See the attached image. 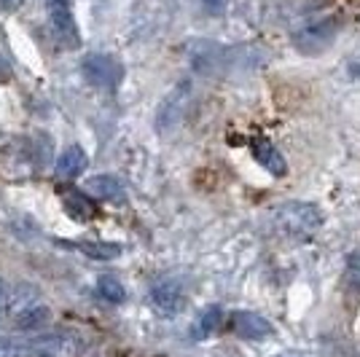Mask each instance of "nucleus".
Segmentation results:
<instances>
[{"label": "nucleus", "instance_id": "obj_7", "mask_svg": "<svg viewBox=\"0 0 360 357\" xmlns=\"http://www.w3.org/2000/svg\"><path fill=\"white\" fill-rule=\"evenodd\" d=\"M188 94H191V86H188V81H183L162 100L159 113H156V129L159 132H169L172 126H178L180 119H183V110H186V103H188Z\"/></svg>", "mask_w": 360, "mask_h": 357}, {"label": "nucleus", "instance_id": "obj_1", "mask_svg": "<svg viewBox=\"0 0 360 357\" xmlns=\"http://www.w3.org/2000/svg\"><path fill=\"white\" fill-rule=\"evenodd\" d=\"M274 226L290 239H309L320 231L323 212L312 202H285L274 209Z\"/></svg>", "mask_w": 360, "mask_h": 357}, {"label": "nucleus", "instance_id": "obj_4", "mask_svg": "<svg viewBox=\"0 0 360 357\" xmlns=\"http://www.w3.org/2000/svg\"><path fill=\"white\" fill-rule=\"evenodd\" d=\"M62 346V336H35L27 342L0 339V357H57Z\"/></svg>", "mask_w": 360, "mask_h": 357}, {"label": "nucleus", "instance_id": "obj_3", "mask_svg": "<svg viewBox=\"0 0 360 357\" xmlns=\"http://www.w3.org/2000/svg\"><path fill=\"white\" fill-rule=\"evenodd\" d=\"M84 75H86V81L91 86L113 91L119 89V84L124 81V67L110 54H89L84 60Z\"/></svg>", "mask_w": 360, "mask_h": 357}, {"label": "nucleus", "instance_id": "obj_10", "mask_svg": "<svg viewBox=\"0 0 360 357\" xmlns=\"http://www.w3.org/2000/svg\"><path fill=\"white\" fill-rule=\"evenodd\" d=\"M41 304V290L30 283H19L14 290H8V301H6V314L14 320L19 314H25L27 309Z\"/></svg>", "mask_w": 360, "mask_h": 357}, {"label": "nucleus", "instance_id": "obj_14", "mask_svg": "<svg viewBox=\"0 0 360 357\" xmlns=\"http://www.w3.org/2000/svg\"><path fill=\"white\" fill-rule=\"evenodd\" d=\"M221 325H224V309H221V306H207V309L194 320L191 336H194V339H207V336H212Z\"/></svg>", "mask_w": 360, "mask_h": 357}, {"label": "nucleus", "instance_id": "obj_20", "mask_svg": "<svg viewBox=\"0 0 360 357\" xmlns=\"http://www.w3.org/2000/svg\"><path fill=\"white\" fill-rule=\"evenodd\" d=\"M22 3H25V0H0V8H3V11H16Z\"/></svg>", "mask_w": 360, "mask_h": 357}, {"label": "nucleus", "instance_id": "obj_6", "mask_svg": "<svg viewBox=\"0 0 360 357\" xmlns=\"http://www.w3.org/2000/svg\"><path fill=\"white\" fill-rule=\"evenodd\" d=\"M339 30L336 19H320L315 25H307L293 35V44L299 46L304 54H320L323 48H328L333 35Z\"/></svg>", "mask_w": 360, "mask_h": 357}, {"label": "nucleus", "instance_id": "obj_19", "mask_svg": "<svg viewBox=\"0 0 360 357\" xmlns=\"http://www.w3.org/2000/svg\"><path fill=\"white\" fill-rule=\"evenodd\" d=\"M6 301H8V285L0 277V312H6Z\"/></svg>", "mask_w": 360, "mask_h": 357}, {"label": "nucleus", "instance_id": "obj_12", "mask_svg": "<svg viewBox=\"0 0 360 357\" xmlns=\"http://www.w3.org/2000/svg\"><path fill=\"white\" fill-rule=\"evenodd\" d=\"M86 150L81 148V145H70V148L65 150L60 156V162H57V175L62 180H75L84 175V169H86Z\"/></svg>", "mask_w": 360, "mask_h": 357}, {"label": "nucleus", "instance_id": "obj_8", "mask_svg": "<svg viewBox=\"0 0 360 357\" xmlns=\"http://www.w3.org/2000/svg\"><path fill=\"white\" fill-rule=\"evenodd\" d=\"M231 327H234L237 336L250 339V342L271 336V323L266 317H261V314L255 312H234L231 314Z\"/></svg>", "mask_w": 360, "mask_h": 357}, {"label": "nucleus", "instance_id": "obj_11", "mask_svg": "<svg viewBox=\"0 0 360 357\" xmlns=\"http://www.w3.org/2000/svg\"><path fill=\"white\" fill-rule=\"evenodd\" d=\"M86 194L94 199H103V202H124V183L116 175H94L86 180Z\"/></svg>", "mask_w": 360, "mask_h": 357}, {"label": "nucleus", "instance_id": "obj_18", "mask_svg": "<svg viewBox=\"0 0 360 357\" xmlns=\"http://www.w3.org/2000/svg\"><path fill=\"white\" fill-rule=\"evenodd\" d=\"M345 277H347V285H352V287H360V245L355 247V250H352V253L347 255Z\"/></svg>", "mask_w": 360, "mask_h": 357}, {"label": "nucleus", "instance_id": "obj_21", "mask_svg": "<svg viewBox=\"0 0 360 357\" xmlns=\"http://www.w3.org/2000/svg\"><path fill=\"white\" fill-rule=\"evenodd\" d=\"M202 3H205L207 11H221L224 8V0H202Z\"/></svg>", "mask_w": 360, "mask_h": 357}, {"label": "nucleus", "instance_id": "obj_15", "mask_svg": "<svg viewBox=\"0 0 360 357\" xmlns=\"http://www.w3.org/2000/svg\"><path fill=\"white\" fill-rule=\"evenodd\" d=\"M49 320H51V309L46 304H38V306L27 309L25 314L14 317V327L25 330V333H32V330H41V327L49 325Z\"/></svg>", "mask_w": 360, "mask_h": 357}, {"label": "nucleus", "instance_id": "obj_13", "mask_svg": "<svg viewBox=\"0 0 360 357\" xmlns=\"http://www.w3.org/2000/svg\"><path fill=\"white\" fill-rule=\"evenodd\" d=\"M68 247L84 253L91 261H113L121 255V245H116V242H70Z\"/></svg>", "mask_w": 360, "mask_h": 357}, {"label": "nucleus", "instance_id": "obj_22", "mask_svg": "<svg viewBox=\"0 0 360 357\" xmlns=\"http://www.w3.org/2000/svg\"><path fill=\"white\" fill-rule=\"evenodd\" d=\"M277 357H293V355H277Z\"/></svg>", "mask_w": 360, "mask_h": 357}, {"label": "nucleus", "instance_id": "obj_23", "mask_svg": "<svg viewBox=\"0 0 360 357\" xmlns=\"http://www.w3.org/2000/svg\"><path fill=\"white\" fill-rule=\"evenodd\" d=\"M0 317H3V312H0Z\"/></svg>", "mask_w": 360, "mask_h": 357}, {"label": "nucleus", "instance_id": "obj_17", "mask_svg": "<svg viewBox=\"0 0 360 357\" xmlns=\"http://www.w3.org/2000/svg\"><path fill=\"white\" fill-rule=\"evenodd\" d=\"M97 296L108 301V304H124L127 301V287L121 285L119 277H113V274H103L100 280H97Z\"/></svg>", "mask_w": 360, "mask_h": 357}, {"label": "nucleus", "instance_id": "obj_2", "mask_svg": "<svg viewBox=\"0 0 360 357\" xmlns=\"http://www.w3.org/2000/svg\"><path fill=\"white\" fill-rule=\"evenodd\" d=\"M46 14H49V27H51L54 38L62 46H68V48L81 46V32H78V25H75L70 0H49L46 3Z\"/></svg>", "mask_w": 360, "mask_h": 357}, {"label": "nucleus", "instance_id": "obj_16", "mask_svg": "<svg viewBox=\"0 0 360 357\" xmlns=\"http://www.w3.org/2000/svg\"><path fill=\"white\" fill-rule=\"evenodd\" d=\"M65 207H68V215L75 218V221H91L94 218V202H91V196L86 191H73V194L65 196Z\"/></svg>", "mask_w": 360, "mask_h": 357}, {"label": "nucleus", "instance_id": "obj_9", "mask_svg": "<svg viewBox=\"0 0 360 357\" xmlns=\"http://www.w3.org/2000/svg\"><path fill=\"white\" fill-rule=\"evenodd\" d=\"M250 150H253L255 162L261 164L269 175H274V178H285L288 175L285 156L274 148L269 140H253V143H250Z\"/></svg>", "mask_w": 360, "mask_h": 357}, {"label": "nucleus", "instance_id": "obj_5", "mask_svg": "<svg viewBox=\"0 0 360 357\" xmlns=\"http://www.w3.org/2000/svg\"><path fill=\"white\" fill-rule=\"evenodd\" d=\"M148 301L159 314L172 317V314H180L186 309V290H183V285L178 280L165 277V280H156V283L150 285Z\"/></svg>", "mask_w": 360, "mask_h": 357}]
</instances>
